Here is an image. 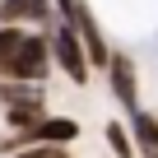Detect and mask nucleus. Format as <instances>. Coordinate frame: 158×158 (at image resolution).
<instances>
[{"instance_id":"9d476101","label":"nucleus","mask_w":158,"mask_h":158,"mask_svg":"<svg viewBox=\"0 0 158 158\" xmlns=\"http://www.w3.org/2000/svg\"><path fill=\"white\" fill-rule=\"evenodd\" d=\"M14 158H70V153H65V144H28Z\"/></svg>"},{"instance_id":"1a4fd4ad","label":"nucleus","mask_w":158,"mask_h":158,"mask_svg":"<svg viewBox=\"0 0 158 158\" xmlns=\"http://www.w3.org/2000/svg\"><path fill=\"white\" fill-rule=\"evenodd\" d=\"M107 144H112V153H116V158H135V139L126 135V126H121V121H112V126H107Z\"/></svg>"},{"instance_id":"39448f33","label":"nucleus","mask_w":158,"mask_h":158,"mask_svg":"<svg viewBox=\"0 0 158 158\" xmlns=\"http://www.w3.org/2000/svg\"><path fill=\"white\" fill-rule=\"evenodd\" d=\"M130 135H135V153L139 158H158V116L135 107L130 112Z\"/></svg>"},{"instance_id":"f03ea898","label":"nucleus","mask_w":158,"mask_h":158,"mask_svg":"<svg viewBox=\"0 0 158 158\" xmlns=\"http://www.w3.org/2000/svg\"><path fill=\"white\" fill-rule=\"evenodd\" d=\"M47 47H51L56 65L70 74V84H89V56H84V42H79V28H74V23H65V19H60V23L51 28Z\"/></svg>"},{"instance_id":"f257e3e1","label":"nucleus","mask_w":158,"mask_h":158,"mask_svg":"<svg viewBox=\"0 0 158 158\" xmlns=\"http://www.w3.org/2000/svg\"><path fill=\"white\" fill-rule=\"evenodd\" d=\"M51 65V47L47 37L19 28V23H0V79H28L42 84Z\"/></svg>"},{"instance_id":"0eeeda50","label":"nucleus","mask_w":158,"mask_h":158,"mask_svg":"<svg viewBox=\"0 0 158 158\" xmlns=\"http://www.w3.org/2000/svg\"><path fill=\"white\" fill-rule=\"evenodd\" d=\"M0 102L5 107H47L42 84H28V79H0Z\"/></svg>"},{"instance_id":"6e6552de","label":"nucleus","mask_w":158,"mask_h":158,"mask_svg":"<svg viewBox=\"0 0 158 158\" xmlns=\"http://www.w3.org/2000/svg\"><path fill=\"white\" fill-rule=\"evenodd\" d=\"M47 116V107H5V121L14 126V130H28V126H37Z\"/></svg>"},{"instance_id":"7ed1b4c3","label":"nucleus","mask_w":158,"mask_h":158,"mask_svg":"<svg viewBox=\"0 0 158 158\" xmlns=\"http://www.w3.org/2000/svg\"><path fill=\"white\" fill-rule=\"evenodd\" d=\"M70 139H79V121H70V116H42L37 126L19 130L5 149H28V144H70Z\"/></svg>"},{"instance_id":"423d86ee","label":"nucleus","mask_w":158,"mask_h":158,"mask_svg":"<svg viewBox=\"0 0 158 158\" xmlns=\"http://www.w3.org/2000/svg\"><path fill=\"white\" fill-rule=\"evenodd\" d=\"M47 23L51 0H0V23Z\"/></svg>"},{"instance_id":"20e7f679","label":"nucleus","mask_w":158,"mask_h":158,"mask_svg":"<svg viewBox=\"0 0 158 158\" xmlns=\"http://www.w3.org/2000/svg\"><path fill=\"white\" fill-rule=\"evenodd\" d=\"M107 84H112V93H116V102L126 112L139 107V79H135V60L126 51H112V60H107Z\"/></svg>"}]
</instances>
